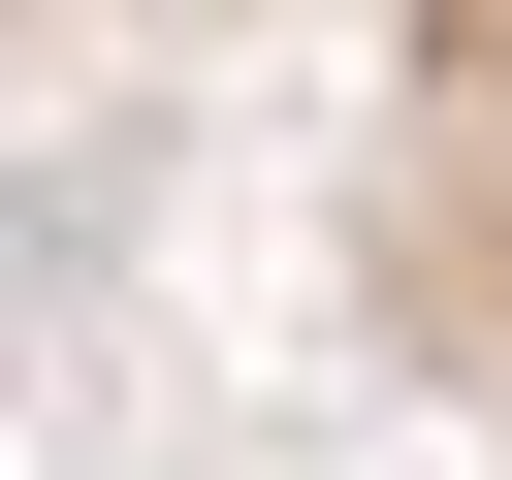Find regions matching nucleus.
<instances>
[{
    "label": "nucleus",
    "instance_id": "nucleus-1",
    "mask_svg": "<svg viewBox=\"0 0 512 480\" xmlns=\"http://www.w3.org/2000/svg\"><path fill=\"white\" fill-rule=\"evenodd\" d=\"M352 320L512 448V0H352Z\"/></svg>",
    "mask_w": 512,
    "mask_h": 480
},
{
    "label": "nucleus",
    "instance_id": "nucleus-2",
    "mask_svg": "<svg viewBox=\"0 0 512 480\" xmlns=\"http://www.w3.org/2000/svg\"><path fill=\"white\" fill-rule=\"evenodd\" d=\"M0 32H160V0H0Z\"/></svg>",
    "mask_w": 512,
    "mask_h": 480
}]
</instances>
